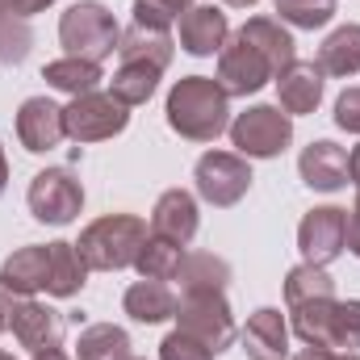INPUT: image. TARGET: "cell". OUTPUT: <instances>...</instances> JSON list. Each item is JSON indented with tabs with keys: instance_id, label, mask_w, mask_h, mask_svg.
<instances>
[{
	"instance_id": "obj_25",
	"label": "cell",
	"mask_w": 360,
	"mask_h": 360,
	"mask_svg": "<svg viewBox=\"0 0 360 360\" xmlns=\"http://www.w3.org/2000/svg\"><path fill=\"white\" fill-rule=\"evenodd\" d=\"M89 264L76 252V243H51V276H46V293L51 297H76L89 285Z\"/></svg>"
},
{
	"instance_id": "obj_22",
	"label": "cell",
	"mask_w": 360,
	"mask_h": 360,
	"mask_svg": "<svg viewBox=\"0 0 360 360\" xmlns=\"http://www.w3.org/2000/svg\"><path fill=\"white\" fill-rule=\"evenodd\" d=\"M319 72L323 76H340V80H348V76H356L360 72V25H340V30H331L327 34V42L319 46Z\"/></svg>"
},
{
	"instance_id": "obj_3",
	"label": "cell",
	"mask_w": 360,
	"mask_h": 360,
	"mask_svg": "<svg viewBox=\"0 0 360 360\" xmlns=\"http://www.w3.org/2000/svg\"><path fill=\"white\" fill-rule=\"evenodd\" d=\"M293 310V331L310 348H331V352H356L360 348V302H302Z\"/></svg>"
},
{
	"instance_id": "obj_29",
	"label": "cell",
	"mask_w": 360,
	"mask_h": 360,
	"mask_svg": "<svg viewBox=\"0 0 360 360\" xmlns=\"http://www.w3.org/2000/svg\"><path fill=\"white\" fill-rule=\"evenodd\" d=\"M130 352V335L113 323H92L76 340V360H117Z\"/></svg>"
},
{
	"instance_id": "obj_11",
	"label": "cell",
	"mask_w": 360,
	"mask_h": 360,
	"mask_svg": "<svg viewBox=\"0 0 360 360\" xmlns=\"http://www.w3.org/2000/svg\"><path fill=\"white\" fill-rule=\"evenodd\" d=\"M8 331L21 348L30 352H55L63 344V314L51 310L46 302L34 297H13L8 293Z\"/></svg>"
},
{
	"instance_id": "obj_6",
	"label": "cell",
	"mask_w": 360,
	"mask_h": 360,
	"mask_svg": "<svg viewBox=\"0 0 360 360\" xmlns=\"http://www.w3.org/2000/svg\"><path fill=\"white\" fill-rule=\"evenodd\" d=\"M176 323L184 335L201 340L214 356L226 352L235 344V335H239L235 331V314H231V306H226L222 293H180Z\"/></svg>"
},
{
	"instance_id": "obj_8",
	"label": "cell",
	"mask_w": 360,
	"mask_h": 360,
	"mask_svg": "<svg viewBox=\"0 0 360 360\" xmlns=\"http://www.w3.org/2000/svg\"><path fill=\"white\" fill-rule=\"evenodd\" d=\"M126 122H130V105H122L113 92L72 96V105L63 109V130L76 143H105V139L122 134Z\"/></svg>"
},
{
	"instance_id": "obj_42",
	"label": "cell",
	"mask_w": 360,
	"mask_h": 360,
	"mask_svg": "<svg viewBox=\"0 0 360 360\" xmlns=\"http://www.w3.org/2000/svg\"><path fill=\"white\" fill-rule=\"evenodd\" d=\"M34 360H68V356H63V352L55 348V352H34Z\"/></svg>"
},
{
	"instance_id": "obj_45",
	"label": "cell",
	"mask_w": 360,
	"mask_h": 360,
	"mask_svg": "<svg viewBox=\"0 0 360 360\" xmlns=\"http://www.w3.org/2000/svg\"><path fill=\"white\" fill-rule=\"evenodd\" d=\"M0 360H17V356H8V352H0Z\"/></svg>"
},
{
	"instance_id": "obj_43",
	"label": "cell",
	"mask_w": 360,
	"mask_h": 360,
	"mask_svg": "<svg viewBox=\"0 0 360 360\" xmlns=\"http://www.w3.org/2000/svg\"><path fill=\"white\" fill-rule=\"evenodd\" d=\"M222 4H231V8H252L256 0H222Z\"/></svg>"
},
{
	"instance_id": "obj_38",
	"label": "cell",
	"mask_w": 360,
	"mask_h": 360,
	"mask_svg": "<svg viewBox=\"0 0 360 360\" xmlns=\"http://www.w3.org/2000/svg\"><path fill=\"white\" fill-rule=\"evenodd\" d=\"M297 360H360V356L356 352H331V348H310V344H306V348L297 352Z\"/></svg>"
},
{
	"instance_id": "obj_44",
	"label": "cell",
	"mask_w": 360,
	"mask_h": 360,
	"mask_svg": "<svg viewBox=\"0 0 360 360\" xmlns=\"http://www.w3.org/2000/svg\"><path fill=\"white\" fill-rule=\"evenodd\" d=\"M117 360H143V356H130V352H126V356H117Z\"/></svg>"
},
{
	"instance_id": "obj_5",
	"label": "cell",
	"mask_w": 360,
	"mask_h": 360,
	"mask_svg": "<svg viewBox=\"0 0 360 360\" xmlns=\"http://www.w3.org/2000/svg\"><path fill=\"white\" fill-rule=\"evenodd\" d=\"M226 130L243 160H276L293 143V117L281 105H252Z\"/></svg>"
},
{
	"instance_id": "obj_10",
	"label": "cell",
	"mask_w": 360,
	"mask_h": 360,
	"mask_svg": "<svg viewBox=\"0 0 360 360\" xmlns=\"http://www.w3.org/2000/svg\"><path fill=\"white\" fill-rule=\"evenodd\" d=\"M348 248V210L340 205H319L302 218L297 226V252H302V264H319L327 269L331 260H340Z\"/></svg>"
},
{
	"instance_id": "obj_7",
	"label": "cell",
	"mask_w": 360,
	"mask_h": 360,
	"mask_svg": "<svg viewBox=\"0 0 360 360\" xmlns=\"http://www.w3.org/2000/svg\"><path fill=\"white\" fill-rule=\"evenodd\" d=\"M25 205L46 226H72L80 218V210H84V184L72 176L68 168H42L38 176L30 180Z\"/></svg>"
},
{
	"instance_id": "obj_2",
	"label": "cell",
	"mask_w": 360,
	"mask_h": 360,
	"mask_svg": "<svg viewBox=\"0 0 360 360\" xmlns=\"http://www.w3.org/2000/svg\"><path fill=\"white\" fill-rule=\"evenodd\" d=\"M143 239H147V222L139 214H105L80 231L76 252L84 256L92 272H117L134 264Z\"/></svg>"
},
{
	"instance_id": "obj_17",
	"label": "cell",
	"mask_w": 360,
	"mask_h": 360,
	"mask_svg": "<svg viewBox=\"0 0 360 360\" xmlns=\"http://www.w3.org/2000/svg\"><path fill=\"white\" fill-rule=\"evenodd\" d=\"M323 72H319V63L310 59H293L281 76H276V96H281V109L293 117V113H314L319 109V101H323Z\"/></svg>"
},
{
	"instance_id": "obj_34",
	"label": "cell",
	"mask_w": 360,
	"mask_h": 360,
	"mask_svg": "<svg viewBox=\"0 0 360 360\" xmlns=\"http://www.w3.org/2000/svg\"><path fill=\"white\" fill-rule=\"evenodd\" d=\"M176 13L164 4V0H134V25H147V30H172Z\"/></svg>"
},
{
	"instance_id": "obj_24",
	"label": "cell",
	"mask_w": 360,
	"mask_h": 360,
	"mask_svg": "<svg viewBox=\"0 0 360 360\" xmlns=\"http://www.w3.org/2000/svg\"><path fill=\"white\" fill-rule=\"evenodd\" d=\"M180 293H222L231 281V264L214 252H188L180 260Z\"/></svg>"
},
{
	"instance_id": "obj_16",
	"label": "cell",
	"mask_w": 360,
	"mask_h": 360,
	"mask_svg": "<svg viewBox=\"0 0 360 360\" xmlns=\"http://www.w3.org/2000/svg\"><path fill=\"white\" fill-rule=\"evenodd\" d=\"M46 276H51V243H30L0 264V289H8L13 297H34L46 289Z\"/></svg>"
},
{
	"instance_id": "obj_27",
	"label": "cell",
	"mask_w": 360,
	"mask_h": 360,
	"mask_svg": "<svg viewBox=\"0 0 360 360\" xmlns=\"http://www.w3.org/2000/svg\"><path fill=\"white\" fill-rule=\"evenodd\" d=\"M180 260H184L180 243L160 239V235H147L143 248H139V256H134V269H139L143 281H176Z\"/></svg>"
},
{
	"instance_id": "obj_33",
	"label": "cell",
	"mask_w": 360,
	"mask_h": 360,
	"mask_svg": "<svg viewBox=\"0 0 360 360\" xmlns=\"http://www.w3.org/2000/svg\"><path fill=\"white\" fill-rule=\"evenodd\" d=\"M160 360H214V352L201 344V340H193V335H184V331H172L164 344H160Z\"/></svg>"
},
{
	"instance_id": "obj_13",
	"label": "cell",
	"mask_w": 360,
	"mask_h": 360,
	"mask_svg": "<svg viewBox=\"0 0 360 360\" xmlns=\"http://www.w3.org/2000/svg\"><path fill=\"white\" fill-rule=\"evenodd\" d=\"M17 139H21V147L34 151V155L55 151V147L68 139V130H63V109H59L55 101H46V96L21 101V109H17Z\"/></svg>"
},
{
	"instance_id": "obj_30",
	"label": "cell",
	"mask_w": 360,
	"mask_h": 360,
	"mask_svg": "<svg viewBox=\"0 0 360 360\" xmlns=\"http://www.w3.org/2000/svg\"><path fill=\"white\" fill-rule=\"evenodd\" d=\"M319 297H335V281L319 264H297L285 276V302L302 306V302H319Z\"/></svg>"
},
{
	"instance_id": "obj_19",
	"label": "cell",
	"mask_w": 360,
	"mask_h": 360,
	"mask_svg": "<svg viewBox=\"0 0 360 360\" xmlns=\"http://www.w3.org/2000/svg\"><path fill=\"white\" fill-rule=\"evenodd\" d=\"M243 352L252 360H285L289 356V327L281 319V310L260 306L248 327H243Z\"/></svg>"
},
{
	"instance_id": "obj_18",
	"label": "cell",
	"mask_w": 360,
	"mask_h": 360,
	"mask_svg": "<svg viewBox=\"0 0 360 360\" xmlns=\"http://www.w3.org/2000/svg\"><path fill=\"white\" fill-rule=\"evenodd\" d=\"M151 235L172 239L180 248L197 235V201H193V193H184V188L160 193V201L151 210Z\"/></svg>"
},
{
	"instance_id": "obj_12",
	"label": "cell",
	"mask_w": 360,
	"mask_h": 360,
	"mask_svg": "<svg viewBox=\"0 0 360 360\" xmlns=\"http://www.w3.org/2000/svg\"><path fill=\"white\" fill-rule=\"evenodd\" d=\"M272 76V63L252 46V42H243L239 34L218 51V84L226 96H252V92H260L269 84Z\"/></svg>"
},
{
	"instance_id": "obj_15",
	"label": "cell",
	"mask_w": 360,
	"mask_h": 360,
	"mask_svg": "<svg viewBox=\"0 0 360 360\" xmlns=\"http://www.w3.org/2000/svg\"><path fill=\"white\" fill-rule=\"evenodd\" d=\"M231 38V21L222 8L214 4H193L188 13H180V46L197 59H210L226 46Z\"/></svg>"
},
{
	"instance_id": "obj_20",
	"label": "cell",
	"mask_w": 360,
	"mask_h": 360,
	"mask_svg": "<svg viewBox=\"0 0 360 360\" xmlns=\"http://www.w3.org/2000/svg\"><path fill=\"white\" fill-rule=\"evenodd\" d=\"M172 51H176V42L168 30H147L134 21H130V30H122V42H117L122 63H147L155 72H164L172 63Z\"/></svg>"
},
{
	"instance_id": "obj_40",
	"label": "cell",
	"mask_w": 360,
	"mask_h": 360,
	"mask_svg": "<svg viewBox=\"0 0 360 360\" xmlns=\"http://www.w3.org/2000/svg\"><path fill=\"white\" fill-rule=\"evenodd\" d=\"M164 4H168V8H172V13H188V8H193V0H164Z\"/></svg>"
},
{
	"instance_id": "obj_31",
	"label": "cell",
	"mask_w": 360,
	"mask_h": 360,
	"mask_svg": "<svg viewBox=\"0 0 360 360\" xmlns=\"http://www.w3.org/2000/svg\"><path fill=\"white\" fill-rule=\"evenodd\" d=\"M272 8L297 30H323L335 17V0H272Z\"/></svg>"
},
{
	"instance_id": "obj_41",
	"label": "cell",
	"mask_w": 360,
	"mask_h": 360,
	"mask_svg": "<svg viewBox=\"0 0 360 360\" xmlns=\"http://www.w3.org/2000/svg\"><path fill=\"white\" fill-rule=\"evenodd\" d=\"M4 184H8V164H4V147H0V193H4Z\"/></svg>"
},
{
	"instance_id": "obj_14",
	"label": "cell",
	"mask_w": 360,
	"mask_h": 360,
	"mask_svg": "<svg viewBox=\"0 0 360 360\" xmlns=\"http://www.w3.org/2000/svg\"><path fill=\"white\" fill-rule=\"evenodd\" d=\"M297 172H302V184L314 188V193H340L352 180V172H348V151L335 147L331 139H319V143L302 147Z\"/></svg>"
},
{
	"instance_id": "obj_28",
	"label": "cell",
	"mask_w": 360,
	"mask_h": 360,
	"mask_svg": "<svg viewBox=\"0 0 360 360\" xmlns=\"http://www.w3.org/2000/svg\"><path fill=\"white\" fill-rule=\"evenodd\" d=\"M160 76L164 72H155V68H147V63H122L117 72H113V80H109V92L122 101V105H147L155 89H160Z\"/></svg>"
},
{
	"instance_id": "obj_1",
	"label": "cell",
	"mask_w": 360,
	"mask_h": 360,
	"mask_svg": "<svg viewBox=\"0 0 360 360\" xmlns=\"http://www.w3.org/2000/svg\"><path fill=\"white\" fill-rule=\"evenodd\" d=\"M168 126L188 143H214L231 126V96L210 76H184L168 92Z\"/></svg>"
},
{
	"instance_id": "obj_37",
	"label": "cell",
	"mask_w": 360,
	"mask_h": 360,
	"mask_svg": "<svg viewBox=\"0 0 360 360\" xmlns=\"http://www.w3.org/2000/svg\"><path fill=\"white\" fill-rule=\"evenodd\" d=\"M46 4H55V0H0V13H8V17H34V13H42Z\"/></svg>"
},
{
	"instance_id": "obj_26",
	"label": "cell",
	"mask_w": 360,
	"mask_h": 360,
	"mask_svg": "<svg viewBox=\"0 0 360 360\" xmlns=\"http://www.w3.org/2000/svg\"><path fill=\"white\" fill-rule=\"evenodd\" d=\"M42 80L51 84V89L68 92V96H84V92H96V84L105 80L101 76V63H89V59H55V63H46L42 68Z\"/></svg>"
},
{
	"instance_id": "obj_36",
	"label": "cell",
	"mask_w": 360,
	"mask_h": 360,
	"mask_svg": "<svg viewBox=\"0 0 360 360\" xmlns=\"http://www.w3.org/2000/svg\"><path fill=\"white\" fill-rule=\"evenodd\" d=\"M348 172H352V184H356V205L348 214V252L360 260V147L348 155Z\"/></svg>"
},
{
	"instance_id": "obj_32",
	"label": "cell",
	"mask_w": 360,
	"mask_h": 360,
	"mask_svg": "<svg viewBox=\"0 0 360 360\" xmlns=\"http://www.w3.org/2000/svg\"><path fill=\"white\" fill-rule=\"evenodd\" d=\"M30 42H34L30 21L0 13V63H4V68H8V63H21V59L30 55Z\"/></svg>"
},
{
	"instance_id": "obj_9",
	"label": "cell",
	"mask_w": 360,
	"mask_h": 360,
	"mask_svg": "<svg viewBox=\"0 0 360 360\" xmlns=\"http://www.w3.org/2000/svg\"><path fill=\"white\" fill-rule=\"evenodd\" d=\"M193 184H197V197L226 210V205H239L252 188V168L243 155L235 151H205L193 168Z\"/></svg>"
},
{
	"instance_id": "obj_4",
	"label": "cell",
	"mask_w": 360,
	"mask_h": 360,
	"mask_svg": "<svg viewBox=\"0 0 360 360\" xmlns=\"http://www.w3.org/2000/svg\"><path fill=\"white\" fill-rule=\"evenodd\" d=\"M59 42L68 46L72 59H89L101 63L117 51L122 42V30L113 21V13L101 4V0H76L63 17H59Z\"/></svg>"
},
{
	"instance_id": "obj_35",
	"label": "cell",
	"mask_w": 360,
	"mask_h": 360,
	"mask_svg": "<svg viewBox=\"0 0 360 360\" xmlns=\"http://www.w3.org/2000/svg\"><path fill=\"white\" fill-rule=\"evenodd\" d=\"M335 126L348 130V134H360V89L340 92V101H335Z\"/></svg>"
},
{
	"instance_id": "obj_39",
	"label": "cell",
	"mask_w": 360,
	"mask_h": 360,
	"mask_svg": "<svg viewBox=\"0 0 360 360\" xmlns=\"http://www.w3.org/2000/svg\"><path fill=\"white\" fill-rule=\"evenodd\" d=\"M0 331H8V289H0Z\"/></svg>"
},
{
	"instance_id": "obj_21",
	"label": "cell",
	"mask_w": 360,
	"mask_h": 360,
	"mask_svg": "<svg viewBox=\"0 0 360 360\" xmlns=\"http://www.w3.org/2000/svg\"><path fill=\"white\" fill-rule=\"evenodd\" d=\"M122 306H126V314H130L134 323H147V327L176 319V297H172V289H168L164 281H134V285L126 289Z\"/></svg>"
},
{
	"instance_id": "obj_23",
	"label": "cell",
	"mask_w": 360,
	"mask_h": 360,
	"mask_svg": "<svg viewBox=\"0 0 360 360\" xmlns=\"http://www.w3.org/2000/svg\"><path fill=\"white\" fill-rule=\"evenodd\" d=\"M239 38H243V42H252V46H256V51L269 59L276 76H281V72H285V68L297 59L289 30H281V21H272V17H252V21L239 30Z\"/></svg>"
}]
</instances>
